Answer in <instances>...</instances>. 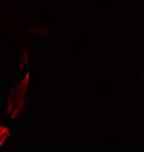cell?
<instances>
[{
	"mask_svg": "<svg viewBox=\"0 0 144 152\" xmlns=\"http://www.w3.org/2000/svg\"><path fill=\"white\" fill-rule=\"evenodd\" d=\"M30 72H26L23 77L16 82L10 89L7 97V114L11 119L19 117L25 108L26 96L29 86H30Z\"/></svg>",
	"mask_w": 144,
	"mask_h": 152,
	"instance_id": "obj_1",
	"label": "cell"
},
{
	"mask_svg": "<svg viewBox=\"0 0 144 152\" xmlns=\"http://www.w3.org/2000/svg\"><path fill=\"white\" fill-rule=\"evenodd\" d=\"M10 135H11V132L7 126L0 125V148L5 145L6 141L8 140Z\"/></svg>",
	"mask_w": 144,
	"mask_h": 152,
	"instance_id": "obj_2",
	"label": "cell"
}]
</instances>
